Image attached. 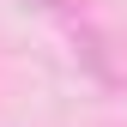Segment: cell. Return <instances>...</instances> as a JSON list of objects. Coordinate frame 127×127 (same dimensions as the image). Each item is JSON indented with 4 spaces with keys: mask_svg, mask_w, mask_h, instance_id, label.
Wrapping results in <instances>:
<instances>
[{
    "mask_svg": "<svg viewBox=\"0 0 127 127\" xmlns=\"http://www.w3.org/2000/svg\"><path fill=\"white\" fill-rule=\"evenodd\" d=\"M42 6H73V0H42Z\"/></svg>",
    "mask_w": 127,
    "mask_h": 127,
    "instance_id": "1",
    "label": "cell"
}]
</instances>
